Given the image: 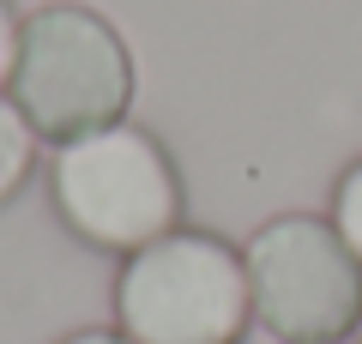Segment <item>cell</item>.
<instances>
[{"label": "cell", "instance_id": "1", "mask_svg": "<svg viewBox=\"0 0 362 344\" xmlns=\"http://www.w3.org/2000/svg\"><path fill=\"white\" fill-rule=\"evenodd\" d=\"M13 103L30 115L42 139L66 145L97 127L127 121L133 103V55L121 30L90 6L54 0L25 18L18 37V67H13Z\"/></svg>", "mask_w": 362, "mask_h": 344}, {"label": "cell", "instance_id": "2", "mask_svg": "<svg viewBox=\"0 0 362 344\" xmlns=\"http://www.w3.org/2000/svg\"><path fill=\"white\" fill-rule=\"evenodd\" d=\"M49 188L66 229L109 254H139L157 236L181 229V176L169 151L133 121L66 139L54 151Z\"/></svg>", "mask_w": 362, "mask_h": 344}, {"label": "cell", "instance_id": "3", "mask_svg": "<svg viewBox=\"0 0 362 344\" xmlns=\"http://www.w3.org/2000/svg\"><path fill=\"white\" fill-rule=\"evenodd\" d=\"M247 320V266L223 236L169 229L121 260L115 326L133 344H235Z\"/></svg>", "mask_w": 362, "mask_h": 344}, {"label": "cell", "instance_id": "4", "mask_svg": "<svg viewBox=\"0 0 362 344\" xmlns=\"http://www.w3.org/2000/svg\"><path fill=\"white\" fill-rule=\"evenodd\" d=\"M254 320L278 344H338L362 320V260L344 248L332 217L284 212L242 248Z\"/></svg>", "mask_w": 362, "mask_h": 344}, {"label": "cell", "instance_id": "5", "mask_svg": "<svg viewBox=\"0 0 362 344\" xmlns=\"http://www.w3.org/2000/svg\"><path fill=\"white\" fill-rule=\"evenodd\" d=\"M37 139L42 133L30 127V115L13 103V91H0V205L30 181V169H37Z\"/></svg>", "mask_w": 362, "mask_h": 344}, {"label": "cell", "instance_id": "6", "mask_svg": "<svg viewBox=\"0 0 362 344\" xmlns=\"http://www.w3.org/2000/svg\"><path fill=\"white\" fill-rule=\"evenodd\" d=\"M332 229L344 236V248L362 260V157L338 176V188H332Z\"/></svg>", "mask_w": 362, "mask_h": 344}, {"label": "cell", "instance_id": "7", "mask_svg": "<svg viewBox=\"0 0 362 344\" xmlns=\"http://www.w3.org/2000/svg\"><path fill=\"white\" fill-rule=\"evenodd\" d=\"M18 37H25V18L13 13V0H0V91L13 85V67H18Z\"/></svg>", "mask_w": 362, "mask_h": 344}, {"label": "cell", "instance_id": "8", "mask_svg": "<svg viewBox=\"0 0 362 344\" xmlns=\"http://www.w3.org/2000/svg\"><path fill=\"white\" fill-rule=\"evenodd\" d=\"M61 344H133L127 332H103V326H85V332H66Z\"/></svg>", "mask_w": 362, "mask_h": 344}, {"label": "cell", "instance_id": "9", "mask_svg": "<svg viewBox=\"0 0 362 344\" xmlns=\"http://www.w3.org/2000/svg\"><path fill=\"white\" fill-rule=\"evenodd\" d=\"M356 344H362V320H356Z\"/></svg>", "mask_w": 362, "mask_h": 344}]
</instances>
